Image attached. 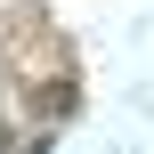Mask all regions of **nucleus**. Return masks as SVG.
<instances>
[{"label":"nucleus","mask_w":154,"mask_h":154,"mask_svg":"<svg viewBox=\"0 0 154 154\" xmlns=\"http://www.w3.org/2000/svg\"><path fill=\"white\" fill-rule=\"evenodd\" d=\"M32 106H41V122H57V114H73V106H81V89H73V81H41V89H32Z\"/></svg>","instance_id":"obj_1"}]
</instances>
